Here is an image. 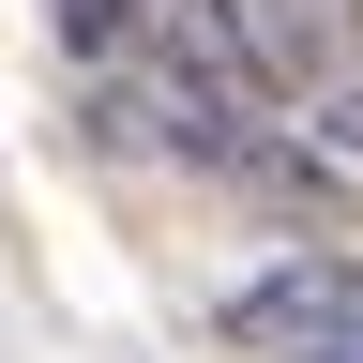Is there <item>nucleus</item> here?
Instances as JSON below:
<instances>
[{
  "instance_id": "f03ea898",
  "label": "nucleus",
  "mask_w": 363,
  "mask_h": 363,
  "mask_svg": "<svg viewBox=\"0 0 363 363\" xmlns=\"http://www.w3.org/2000/svg\"><path fill=\"white\" fill-rule=\"evenodd\" d=\"M257 45V76L288 91V106H318L333 76H363V0H227Z\"/></svg>"
},
{
  "instance_id": "f257e3e1",
  "label": "nucleus",
  "mask_w": 363,
  "mask_h": 363,
  "mask_svg": "<svg viewBox=\"0 0 363 363\" xmlns=\"http://www.w3.org/2000/svg\"><path fill=\"white\" fill-rule=\"evenodd\" d=\"M227 363H363V257L348 242H288L272 272L227 288Z\"/></svg>"
}]
</instances>
